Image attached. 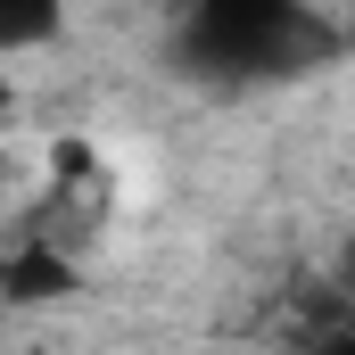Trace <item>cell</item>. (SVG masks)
I'll return each mask as SVG.
<instances>
[{"label":"cell","mask_w":355,"mask_h":355,"mask_svg":"<svg viewBox=\"0 0 355 355\" xmlns=\"http://www.w3.org/2000/svg\"><path fill=\"white\" fill-rule=\"evenodd\" d=\"M322 58H339V25L314 0H182L174 17V75L207 91L297 83Z\"/></svg>","instance_id":"cell-1"},{"label":"cell","mask_w":355,"mask_h":355,"mask_svg":"<svg viewBox=\"0 0 355 355\" xmlns=\"http://www.w3.org/2000/svg\"><path fill=\"white\" fill-rule=\"evenodd\" d=\"M58 33H67V0H0V50L8 58L58 42Z\"/></svg>","instance_id":"cell-2"},{"label":"cell","mask_w":355,"mask_h":355,"mask_svg":"<svg viewBox=\"0 0 355 355\" xmlns=\"http://www.w3.org/2000/svg\"><path fill=\"white\" fill-rule=\"evenodd\" d=\"M67 289H75L67 257H50V248H17V257H8V297H17V306H50V297H67Z\"/></svg>","instance_id":"cell-3"}]
</instances>
